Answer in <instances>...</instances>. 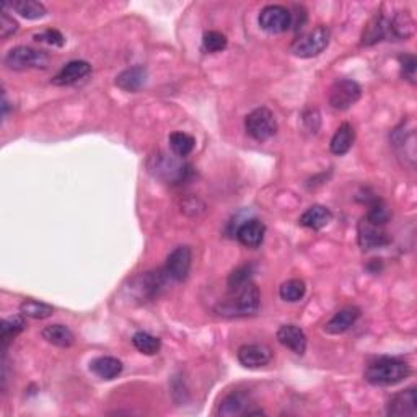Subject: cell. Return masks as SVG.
I'll return each instance as SVG.
<instances>
[{
  "instance_id": "obj_1",
  "label": "cell",
  "mask_w": 417,
  "mask_h": 417,
  "mask_svg": "<svg viewBox=\"0 0 417 417\" xmlns=\"http://www.w3.org/2000/svg\"><path fill=\"white\" fill-rule=\"evenodd\" d=\"M232 294L229 299L222 300L215 312L220 316L227 318H240V316H253L256 315L259 307H261V292L256 284L250 282L240 287H232Z\"/></svg>"
},
{
  "instance_id": "obj_2",
  "label": "cell",
  "mask_w": 417,
  "mask_h": 417,
  "mask_svg": "<svg viewBox=\"0 0 417 417\" xmlns=\"http://www.w3.org/2000/svg\"><path fill=\"white\" fill-rule=\"evenodd\" d=\"M411 375L408 362L396 357H378L365 368V380L373 387H393Z\"/></svg>"
},
{
  "instance_id": "obj_3",
  "label": "cell",
  "mask_w": 417,
  "mask_h": 417,
  "mask_svg": "<svg viewBox=\"0 0 417 417\" xmlns=\"http://www.w3.org/2000/svg\"><path fill=\"white\" fill-rule=\"evenodd\" d=\"M149 171L154 175L156 180L164 181L171 186H178L191 176V165L186 164L184 159L178 155H168L165 152L152 155L147 160Z\"/></svg>"
},
{
  "instance_id": "obj_4",
  "label": "cell",
  "mask_w": 417,
  "mask_h": 417,
  "mask_svg": "<svg viewBox=\"0 0 417 417\" xmlns=\"http://www.w3.org/2000/svg\"><path fill=\"white\" fill-rule=\"evenodd\" d=\"M329 41H331V31H329L328 26L318 25L313 30L297 38L292 42L290 52L300 59L316 57L329 46Z\"/></svg>"
},
{
  "instance_id": "obj_5",
  "label": "cell",
  "mask_w": 417,
  "mask_h": 417,
  "mask_svg": "<svg viewBox=\"0 0 417 417\" xmlns=\"http://www.w3.org/2000/svg\"><path fill=\"white\" fill-rule=\"evenodd\" d=\"M245 129L250 137H253L258 142H264V140H269L278 134L279 124L278 119H275L274 113L269 110V108H256L253 110L250 115L245 118Z\"/></svg>"
},
{
  "instance_id": "obj_6",
  "label": "cell",
  "mask_w": 417,
  "mask_h": 417,
  "mask_svg": "<svg viewBox=\"0 0 417 417\" xmlns=\"http://www.w3.org/2000/svg\"><path fill=\"white\" fill-rule=\"evenodd\" d=\"M392 145L399 159H404V164L411 168L416 165V127L413 119L403 121L392 131L389 135Z\"/></svg>"
},
{
  "instance_id": "obj_7",
  "label": "cell",
  "mask_w": 417,
  "mask_h": 417,
  "mask_svg": "<svg viewBox=\"0 0 417 417\" xmlns=\"http://www.w3.org/2000/svg\"><path fill=\"white\" fill-rule=\"evenodd\" d=\"M4 64L12 70L46 69L50 66V56L45 51H38L30 46H17L7 52Z\"/></svg>"
},
{
  "instance_id": "obj_8",
  "label": "cell",
  "mask_w": 417,
  "mask_h": 417,
  "mask_svg": "<svg viewBox=\"0 0 417 417\" xmlns=\"http://www.w3.org/2000/svg\"><path fill=\"white\" fill-rule=\"evenodd\" d=\"M362 96V88L355 80L339 79L329 88V105L333 110L345 111L355 105Z\"/></svg>"
},
{
  "instance_id": "obj_9",
  "label": "cell",
  "mask_w": 417,
  "mask_h": 417,
  "mask_svg": "<svg viewBox=\"0 0 417 417\" xmlns=\"http://www.w3.org/2000/svg\"><path fill=\"white\" fill-rule=\"evenodd\" d=\"M357 240L362 251H372L378 248H384L392 243V238L384 232L383 227L372 224L365 217H362L357 227Z\"/></svg>"
},
{
  "instance_id": "obj_10",
  "label": "cell",
  "mask_w": 417,
  "mask_h": 417,
  "mask_svg": "<svg viewBox=\"0 0 417 417\" xmlns=\"http://www.w3.org/2000/svg\"><path fill=\"white\" fill-rule=\"evenodd\" d=\"M259 26L268 33H284L290 28L292 17L290 10L284 7V5H268L261 10L259 13Z\"/></svg>"
},
{
  "instance_id": "obj_11",
  "label": "cell",
  "mask_w": 417,
  "mask_h": 417,
  "mask_svg": "<svg viewBox=\"0 0 417 417\" xmlns=\"http://www.w3.org/2000/svg\"><path fill=\"white\" fill-rule=\"evenodd\" d=\"M191 264H193V251L191 248L186 245L176 246L166 258V266L165 270L168 278L176 280V282H183L188 279L189 273H191Z\"/></svg>"
},
{
  "instance_id": "obj_12",
  "label": "cell",
  "mask_w": 417,
  "mask_h": 417,
  "mask_svg": "<svg viewBox=\"0 0 417 417\" xmlns=\"http://www.w3.org/2000/svg\"><path fill=\"white\" fill-rule=\"evenodd\" d=\"M387 414L394 417H416L417 416V392L408 388L404 392L393 394L387 404Z\"/></svg>"
},
{
  "instance_id": "obj_13",
  "label": "cell",
  "mask_w": 417,
  "mask_h": 417,
  "mask_svg": "<svg viewBox=\"0 0 417 417\" xmlns=\"http://www.w3.org/2000/svg\"><path fill=\"white\" fill-rule=\"evenodd\" d=\"M236 357L243 367L261 368L273 360V352L264 344H245L238 349Z\"/></svg>"
},
{
  "instance_id": "obj_14",
  "label": "cell",
  "mask_w": 417,
  "mask_h": 417,
  "mask_svg": "<svg viewBox=\"0 0 417 417\" xmlns=\"http://www.w3.org/2000/svg\"><path fill=\"white\" fill-rule=\"evenodd\" d=\"M278 341L297 355H303L307 352V334L297 324H282L278 329Z\"/></svg>"
},
{
  "instance_id": "obj_15",
  "label": "cell",
  "mask_w": 417,
  "mask_h": 417,
  "mask_svg": "<svg viewBox=\"0 0 417 417\" xmlns=\"http://www.w3.org/2000/svg\"><path fill=\"white\" fill-rule=\"evenodd\" d=\"M91 74V66L86 61H70L64 66L56 77L52 79V84L57 86L75 85L80 80H84Z\"/></svg>"
},
{
  "instance_id": "obj_16",
  "label": "cell",
  "mask_w": 417,
  "mask_h": 417,
  "mask_svg": "<svg viewBox=\"0 0 417 417\" xmlns=\"http://www.w3.org/2000/svg\"><path fill=\"white\" fill-rule=\"evenodd\" d=\"M266 235V225L258 219H250L236 229V240L246 248H259Z\"/></svg>"
},
{
  "instance_id": "obj_17",
  "label": "cell",
  "mask_w": 417,
  "mask_h": 417,
  "mask_svg": "<svg viewBox=\"0 0 417 417\" xmlns=\"http://www.w3.org/2000/svg\"><path fill=\"white\" fill-rule=\"evenodd\" d=\"M360 318V308L349 305L341 308L339 312L334 313V316L324 324V331L328 334H343L354 326L357 319Z\"/></svg>"
},
{
  "instance_id": "obj_18",
  "label": "cell",
  "mask_w": 417,
  "mask_h": 417,
  "mask_svg": "<svg viewBox=\"0 0 417 417\" xmlns=\"http://www.w3.org/2000/svg\"><path fill=\"white\" fill-rule=\"evenodd\" d=\"M331 220H333L331 210H329L328 207H324V205L315 204V205H312V207H308L305 212L300 215L299 224L302 227H305V229H310V230H321L326 225L331 224Z\"/></svg>"
},
{
  "instance_id": "obj_19",
  "label": "cell",
  "mask_w": 417,
  "mask_h": 417,
  "mask_svg": "<svg viewBox=\"0 0 417 417\" xmlns=\"http://www.w3.org/2000/svg\"><path fill=\"white\" fill-rule=\"evenodd\" d=\"M165 270H154V273H145L144 275L135 279V287H137L140 299H154L159 295V292L165 287Z\"/></svg>"
},
{
  "instance_id": "obj_20",
  "label": "cell",
  "mask_w": 417,
  "mask_h": 417,
  "mask_svg": "<svg viewBox=\"0 0 417 417\" xmlns=\"http://www.w3.org/2000/svg\"><path fill=\"white\" fill-rule=\"evenodd\" d=\"M122 362L116 359V357H96L95 360L90 362V370L95 373L96 377L101 378V380H115L118 375H121L122 372Z\"/></svg>"
},
{
  "instance_id": "obj_21",
  "label": "cell",
  "mask_w": 417,
  "mask_h": 417,
  "mask_svg": "<svg viewBox=\"0 0 417 417\" xmlns=\"http://www.w3.org/2000/svg\"><path fill=\"white\" fill-rule=\"evenodd\" d=\"M147 82V69L142 66H135L131 69L122 70L118 75L115 84L124 91H139Z\"/></svg>"
},
{
  "instance_id": "obj_22",
  "label": "cell",
  "mask_w": 417,
  "mask_h": 417,
  "mask_svg": "<svg viewBox=\"0 0 417 417\" xmlns=\"http://www.w3.org/2000/svg\"><path fill=\"white\" fill-rule=\"evenodd\" d=\"M248 408H250V398H248V394L243 392H234L227 394L224 401H222L219 408V416H224V417L243 416L248 413Z\"/></svg>"
},
{
  "instance_id": "obj_23",
  "label": "cell",
  "mask_w": 417,
  "mask_h": 417,
  "mask_svg": "<svg viewBox=\"0 0 417 417\" xmlns=\"http://www.w3.org/2000/svg\"><path fill=\"white\" fill-rule=\"evenodd\" d=\"M384 38H388V18L378 12L375 17L368 21L360 42L362 46H373L383 41Z\"/></svg>"
},
{
  "instance_id": "obj_24",
  "label": "cell",
  "mask_w": 417,
  "mask_h": 417,
  "mask_svg": "<svg viewBox=\"0 0 417 417\" xmlns=\"http://www.w3.org/2000/svg\"><path fill=\"white\" fill-rule=\"evenodd\" d=\"M41 336L46 343L57 345V348L62 349H67L75 343V336L66 324H50V326L42 329Z\"/></svg>"
},
{
  "instance_id": "obj_25",
  "label": "cell",
  "mask_w": 417,
  "mask_h": 417,
  "mask_svg": "<svg viewBox=\"0 0 417 417\" xmlns=\"http://www.w3.org/2000/svg\"><path fill=\"white\" fill-rule=\"evenodd\" d=\"M354 140H355V131H354V127H352V124L343 122L338 127V131L334 132L331 144H329V149H331L334 155L343 156L352 149Z\"/></svg>"
},
{
  "instance_id": "obj_26",
  "label": "cell",
  "mask_w": 417,
  "mask_h": 417,
  "mask_svg": "<svg viewBox=\"0 0 417 417\" xmlns=\"http://www.w3.org/2000/svg\"><path fill=\"white\" fill-rule=\"evenodd\" d=\"M414 35V20L409 12H398L392 20H388V38L394 40H408Z\"/></svg>"
},
{
  "instance_id": "obj_27",
  "label": "cell",
  "mask_w": 417,
  "mask_h": 417,
  "mask_svg": "<svg viewBox=\"0 0 417 417\" xmlns=\"http://www.w3.org/2000/svg\"><path fill=\"white\" fill-rule=\"evenodd\" d=\"M4 7H10L17 12L20 17L26 20H40L47 15V10L41 2L36 0H13V2H4Z\"/></svg>"
},
{
  "instance_id": "obj_28",
  "label": "cell",
  "mask_w": 417,
  "mask_h": 417,
  "mask_svg": "<svg viewBox=\"0 0 417 417\" xmlns=\"http://www.w3.org/2000/svg\"><path fill=\"white\" fill-rule=\"evenodd\" d=\"M26 328L25 316H10L5 318L2 324H0V339H2V349L7 348V345L12 343V339L17 338L20 333H23Z\"/></svg>"
},
{
  "instance_id": "obj_29",
  "label": "cell",
  "mask_w": 417,
  "mask_h": 417,
  "mask_svg": "<svg viewBox=\"0 0 417 417\" xmlns=\"http://www.w3.org/2000/svg\"><path fill=\"white\" fill-rule=\"evenodd\" d=\"M20 313L25 318H31V319H46L54 315V307L50 305V303L40 302V300H23L20 305Z\"/></svg>"
},
{
  "instance_id": "obj_30",
  "label": "cell",
  "mask_w": 417,
  "mask_h": 417,
  "mask_svg": "<svg viewBox=\"0 0 417 417\" xmlns=\"http://www.w3.org/2000/svg\"><path fill=\"white\" fill-rule=\"evenodd\" d=\"M132 344L140 354H145V355H155L159 354L161 349V341L156 338V336L145 333V331L135 333L132 336Z\"/></svg>"
},
{
  "instance_id": "obj_31",
  "label": "cell",
  "mask_w": 417,
  "mask_h": 417,
  "mask_svg": "<svg viewBox=\"0 0 417 417\" xmlns=\"http://www.w3.org/2000/svg\"><path fill=\"white\" fill-rule=\"evenodd\" d=\"M307 294V284L302 279H289L279 287V295L284 302H300Z\"/></svg>"
},
{
  "instance_id": "obj_32",
  "label": "cell",
  "mask_w": 417,
  "mask_h": 417,
  "mask_svg": "<svg viewBox=\"0 0 417 417\" xmlns=\"http://www.w3.org/2000/svg\"><path fill=\"white\" fill-rule=\"evenodd\" d=\"M168 140H170V149L173 154L181 156V159L188 156L196 147V139L186 132H173Z\"/></svg>"
},
{
  "instance_id": "obj_33",
  "label": "cell",
  "mask_w": 417,
  "mask_h": 417,
  "mask_svg": "<svg viewBox=\"0 0 417 417\" xmlns=\"http://www.w3.org/2000/svg\"><path fill=\"white\" fill-rule=\"evenodd\" d=\"M365 219L372 224L384 227L392 219V212H389L388 205L383 202L382 199L373 198L370 202H368V212L365 214Z\"/></svg>"
},
{
  "instance_id": "obj_34",
  "label": "cell",
  "mask_w": 417,
  "mask_h": 417,
  "mask_svg": "<svg viewBox=\"0 0 417 417\" xmlns=\"http://www.w3.org/2000/svg\"><path fill=\"white\" fill-rule=\"evenodd\" d=\"M227 45H229V40H227V36L224 33H220V31H207L202 38V47L205 52H222L225 51Z\"/></svg>"
},
{
  "instance_id": "obj_35",
  "label": "cell",
  "mask_w": 417,
  "mask_h": 417,
  "mask_svg": "<svg viewBox=\"0 0 417 417\" xmlns=\"http://www.w3.org/2000/svg\"><path fill=\"white\" fill-rule=\"evenodd\" d=\"M398 61L401 66V77L414 85L417 80V59L414 54H401Z\"/></svg>"
},
{
  "instance_id": "obj_36",
  "label": "cell",
  "mask_w": 417,
  "mask_h": 417,
  "mask_svg": "<svg viewBox=\"0 0 417 417\" xmlns=\"http://www.w3.org/2000/svg\"><path fill=\"white\" fill-rule=\"evenodd\" d=\"M33 40L38 42H45V45H50V46H56V47H62L64 45H66V38H64L61 31L57 30L41 31V33L33 36Z\"/></svg>"
},
{
  "instance_id": "obj_37",
  "label": "cell",
  "mask_w": 417,
  "mask_h": 417,
  "mask_svg": "<svg viewBox=\"0 0 417 417\" xmlns=\"http://www.w3.org/2000/svg\"><path fill=\"white\" fill-rule=\"evenodd\" d=\"M253 275V268L250 264H245V266H238L234 273L229 275V287H240L243 284L250 282Z\"/></svg>"
},
{
  "instance_id": "obj_38",
  "label": "cell",
  "mask_w": 417,
  "mask_h": 417,
  "mask_svg": "<svg viewBox=\"0 0 417 417\" xmlns=\"http://www.w3.org/2000/svg\"><path fill=\"white\" fill-rule=\"evenodd\" d=\"M18 31V23L17 20L13 17H10L7 10H2V13H0V38L2 40H7L8 36L15 35Z\"/></svg>"
},
{
  "instance_id": "obj_39",
  "label": "cell",
  "mask_w": 417,
  "mask_h": 417,
  "mask_svg": "<svg viewBox=\"0 0 417 417\" xmlns=\"http://www.w3.org/2000/svg\"><path fill=\"white\" fill-rule=\"evenodd\" d=\"M290 17H292V25L290 26H294V30L299 31L300 28H303V25H305V21H307L305 8L299 7V5H295L294 13L290 12Z\"/></svg>"
}]
</instances>
